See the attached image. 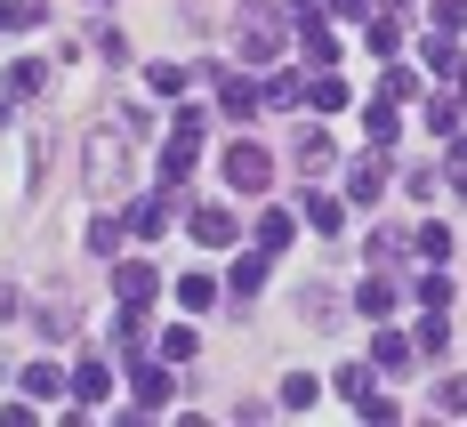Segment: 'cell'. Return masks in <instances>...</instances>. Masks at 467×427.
I'll use <instances>...</instances> for the list:
<instances>
[{
    "mask_svg": "<svg viewBox=\"0 0 467 427\" xmlns=\"http://www.w3.org/2000/svg\"><path fill=\"white\" fill-rule=\"evenodd\" d=\"M89 186H97V193L130 186V145L113 138V130H97V138H89Z\"/></svg>",
    "mask_w": 467,
    "mask_h": 427,
    "instance_id": "1",
    "label": "cell"
},
{
    "mask_svg": "<svg viewBox=\"0 0 467 427\" xmlns=\"http://www.w3.org/2000/svg\"><path fill=\"white\" fill-rule=\"evenodd\" d=\"M226 186L234 193H266V186H275V161H266L258 145H234V153H226Z\"/></svg>",
    "mask_w": 467,
    "mask_h": 427,
    "instance_id": "2",
    "label": "cell"
},
{
    "mask_svg": "<svg viewBox=\"0 0 467 427\" xmlns=\"http://www.w3.org/2000/svg\"><path fill=\"white\" fill-rule=\"evenodd\" d=\"M113 290H121V307H145V298H153V290H161V275H153V266H138V258H130V266H121V275H113Z\"/></svg>",
    "mask_w": 467,
    "mask_h": 427,
    "instance_id": "3",
    "label": "cell"
},
{
    "mask_svg": "<svg viewBox=\"0 0 467 427\" xmlns=\"http://www.w3.org/2000/svg\"><path fill=\"white\" fill-rule=\"evenodd\" d=\"M330 161H338V145H330L323 130H306V138H298V170L315 178V170H330Z\"/></svg>",
    "mask_w": 467,
    "mask_h": 427,
    "instance_id": "4",
    "label": "cell"
},
{
    "mask_svg": "<svg viewBox=\"0 0 467 427\" xmlns=\"http://www.w3.org/2000/svg\"><path fill=\"white\" fill-rule=\"evenodd\" d=\"M355 307H363V315H371V323H387V315H395V283H387V275H371V283H363V298H355Z\"/></svg>",
    "mask_w": 467,
    "mask_h": 427,
    "instance_id": "5",
    "label": "cell"
},
{
    "mask_svg": "<svg viewBox=\"0 0 467 427\" xmlns=\"http://www.w3.org/2000/svg\"><path fill=\"white\" fill-rule=\"evenodd\" d=\"M41 331H48V338L73 331V298H65V290H48V298H41Z\"/></svg>",
    "mask_w": 467,
    "mask_h": 427,
    "instance_id": "6",
    "label": "cell"
},
{
    "mask_svg": "<svg viewBox=\"0 0 467 427\" xmlns=\"http://www.w3.org/2000/svg\"><path fill=\"white\" fill-rule=\"evenodd\" d=\"M379 186H387V161H355V202H379Z\"/></svg>",
    "mask_w": 467,
    "mask_h": 427,
    "instance_id": "7",
    "label": "cell"
},
{
    "mask_svg": "<svg viewBox=\"0 0 467 427\" xmlns=\"http://www.w3.org/2000/svg\"><path fill=\"white\" fill-rule=\"evenodd\" d=\"M427 73H443V81H451V73H460V48L443 41V25H435V41H427Z\"/></svg>",
    "mask_w": 467,
    "mask_h": 427,
    "instance_id": "8",
    "label": "cell"
},
{
    "mask_svg": "<svg viewBox=\"0 0 467 427\" xmlns=\"http://www.w3.org/2000/svg\"><path fill=\"white\" fill-rule=\"evenodd\" d=\"M193 234L202 242H234V218L226 210H193Z\"/></svg>",
    "mask_w": 467,
    "mask_h": 427,
    "instance_id": "9",
    "label": "cell"
},
{
    "mask_svg": "<svg viewBox=\"0 0 467 427\" xmlns=\"http://www.w3.org/2000/svg\"><path fill=\"white\" fill-rule=\"evenodd\" d=\"M138 403H145V411H153V403H170V371H153V363H145V371H138Z\"/></svg>",
    "mask_w": 467,
    "mask_h": 427,
    "instance_id": "10",
    "label": "cell"
},
{
    "mask_svg": "<svg viewBox=\"0 0 467 427\" xmlns=\"http://www.w3.org/2000/svg\"><path fill=\"white\" fill-rule=\"evenodd\" d=\"M306 57L315 65H338V41H330V25H315V16H306Z\"/></svg>",
    "mask_w": 467,
    "mask_h": 427,
    "instance_id": "11",
    "label": "cell"
},
{
    "mask_svg": "<svg viewBox=\"0 0 467 427\" xmlns=\"http://www.w3.org/2000/svg\"><path fill=\"white\" fill-rule=\"evenodd\" d=\"M105 387H113V380H105V363H81V371H73V395H81V403H97Z\"/></svg>",
    "mask_w": 467,
    "mask_h": 427,
    "instance_id": "12",
    "label": "cell"
},
{
    "mask_svg": "<svg viewBox=\"0 0 467 427\" xmlns=\"http://www.w3.org/2000/svg\"><path fill=\"white\" fill-rule=\"evenodd\" d=\"M258 283H266V250H258V258H242V266H234V290H242V298H258Z\"/></svg>",
    "mask_w": 467,
    "mask_h": 427,
    "instance_id": "13",
    "label": "cell"
},
{
    "mask_svg": "<svg viewBox=\"0 0 467 427\" xmlns=\"http://www.w3.org/2000/svg\"><path fill=\"white\" fill-rule=\"evenodd\" d=\"M161 218H170V193H161V202H138V210H130V226H138V234H161Z\"/></svg>",
    "mask_w": 467,
    "mask_h": 427,
    "instance_id": "14",
    "label": "cell"
},
{
    "mask_svg": "<svg viewBox=\"0 0 467 427\" xmlns=\"http://www.w3.org/2000/svg\"><path fill=\"white\" fill-rule=\"evenodd\" d=\"M306 226H315V234L338 226V202H330V193H306Z\"/></svg>",
    "mask_w": 467,
    "mask_h": 427,
    "instance_id": "15",
    "label": "cell"
},
{
    "mask_svg": "<svg viewBox=\"0 0 467 427\" xmlns=\"http://www.w3.org/2000/svg\"><path fill=\"white\" fill-rule=\"evenodd\" d=\"M298 307H306V323H338V298H330V290H315V283H306V298H298Z\"/></svg>",
    "mask_w": 467,
    "mask_h": 427,
    "instance_id": "16",
    "label": "cell"
},
{
    "mask_svg": "<svg viewBox=\"0 0 467 427\" xmlns=\"http://www.w3.org/2000/svg\"><path fill=\"white\" fill-rule=\"evenodd\" d=\"M193 347H202V338H193V323H178V331L161 338V355H170V363H193Z\"/></svg>",
    "mask_w": 467,
    "mask_h": 427,
    "instance_id": "17",
    "label": "cell"
},
{
    "mask_svg": "<svg viewBox=\"0 0 467 427\" xmlns=\"http://www.w3.org/2000/svg\"><path fill=\"white\" fill-rule=\"evenodd\" d=\"M258 250H266V258H275V250H290V218H282V210L258 226Z\"/></svg>",
    "mask_w": 467,
    "mask_h": 427,
    "instance_id": "18",
    "label": "cell"
},
{
    "mask_svg": "<svg viewBox=\"0 0 467 427\" xmlns=\"http://www.w3.org/2000/svg\"><path fill=\"white\" fill-rule=\"evenodd\" d=\"M411 250H420V258H451V234H443V226H420V234H411Z\"/></svg>",
    "mask_w": 467,
    "mask_h": 427,
    "instance_id": "19",
    "label": "cell"
},
{
    "mask_svg": "<svg viewBox=\"0 0 467 427\" xmlns=\"http://www.w3.org/2000/svg\"><path fill=\"white\" fill-rule=\"evenodd\" d=\"M282 403H290V411H306V403H315V380H306V371H290V380H282Z\"/></svg>",
    "mask_w": 467,
    "mask_h": 427,
    "instance_id": "20",
    "label": "cell"
},
{
    "mask_svg": "<svg viewBox=\"0 0 467 427\" xmlns=\"http://www.w3.org/2000/svg\"><path fill=\"white\" fill-rule=\"evenodd\" d=\"M226 113H242V121H250V113H258V89H250V81H226Z\"/></svg>",
    "mask_w": 467,
    "mask_h": 427,
    "instance_id": "21",
    "label": "cell"
},
{
    "mask_svg": "<svg viewBox=\"0 0 467 427\" xmlns=\"http://www.w3.org/2000/svg\"><path fill=\"white\" fill-rule=\"evenodd\" d=\"M427 121H435V138H451V130H460V97H435V113H427Z\"/></svg>",
    "mask_w": 467,
    "mask_h": 427,
    "instance_id": "22",
    "label": "cell"
},
{
    "mask_svg": "<svg viewBox=\"0 0 467 427\" xmlns=\"http://www.w3.org/2000/svg\"><path fill=\"white\" fill-rule=\"evenodd\" d=\"M306 105H323V113H338V105H347V89H338V81H330V73H323V81L306 89Z\"/></svg>",
    "mask_w": 467,
    "mask_h": 427,
    "instance_id": "23",
    "label": "cell"
},
{
    "mask_svg": "<svg viewBox=\"0 0 467 427\" xmlns=\"http://www.w3.org/2000/svg\"><path fill=\"white\" fill-rule=\"evenodd\" d=\"M145 81H153V89H161V97H178V89H186V65H153Z\"/></svg>",
    "mask_w": 467,
    "mask_h": 427,
    "instance_id": "24",
    "label": "cell"
},
{
    "mask_svg": "<svg viewBox=\"0 0 467 427\" xmlns=\"http://www.w3.org/2000/svg\"><path fill=\"white\" fill-rule=\"evenodd\" d=\"M89 250H105V258H113V250H121V226H113V218H97V226H89Z\"/></svg>",
    "mask_w": 467,
    "mask_h": 427,
    "instance_id": "25",
    "label": "cell"
},
{
    "mask_svg": "<svg viewBox=\"0 0 467 427\" xmlns=\"http://www.w3.org/2000/svg\"><path fill=\"white\" fill-rule=\"evenodd\" d=\"M443 338H451V323H443V307H435V315L420 323V347H435V355H443Z\"/></svg>",
    "mask_w": 467,
    "mask_h": 427,
    "instance_id": "26",
    "label": "cell"
},
{
    "mask_svg": "<svg viewBox=\"0 0 467 427\" xmlns=\"http://www.w3.org/2000/svg\"><path fill=\"white\" fill-rule=\"evenodd\" d=\"M57 380H65L57 363H33V371H25V387H33V395H57Z\"/></svg>",
    "mask_w": 467,
    "mask_h": 427,
    "instance_id": "27",
    "label": "cell"
},
{
    "mask_svg": "<svg viewBox=\"0 0 467 427\" xmlns=\"http://www.w3.org/2000/svg\"><path fill=\"white\" fill-rule=\"evenodd\" d=\"M435 411H467V387H460V380H443V387H435Z\"/></svg>",
    "mask_w": 467,
    "mask_h": 427,
    "instance_id": "28",
    "label": "cell"
},
{
    "mask_svg": "<svg viewBox=\"0 0 467 427\" xmlns=\"http://www.w3.org/2000/svg\"><path fill=\"white\" fill-rule=\"evenodd\" d=\"M435 25L451 33V25H467V0H435Z\"/></svg>",
    "mask_w": 467,
    "mask_h": 427,
    "instance_id": "29",
    "label": "cell"
},
{
    "mask_svg": "<svg viewBox=\"0 0 467 427\" xmlns=\"http://www.w3.org/2000/svg\"><path fill=\"white\" fill-rule=\"evenodd\" d=\"M451 186H460V193H467V138H460V145H451Z\"/></svg>",
    "mask_w": 467,
    "mask_h": 427,
    "instance_id": "30",
    "label": "cell"
},
{
    "mask_svg": "<svg viewBox=\"0 0 467 427\" xmlns=\"http://www.w3.org/2000/svg\"><path fill=\"white\" fill-rule=\"evenodd\" d=\"M330 8H347V16H355V8H363V0H330Z\"/></svg>",
    "mask_w": 467,
    "mask_h": 427,
    "instance_id": "31",
    "label": "cell"
}]
</instances>
